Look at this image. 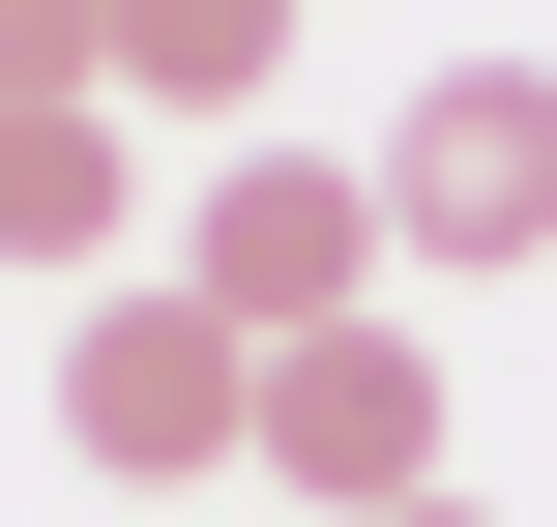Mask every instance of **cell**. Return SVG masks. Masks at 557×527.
<instances>
[{
  "mask_svg": "<svg viewBox=\"0 0 557 527\" xmlns=\"http://www.w3.org/2000/svg\"><path fill=\"white\" fill-rule=\"evenodd\" d=\"M382 264H441V293H499V264H557V59H441L382 147Z\"/></svg>",
  "mask_w": 557,
  "mask_h": 527,
  "instance_id": "obj_1",
  "label": "cell"
},
{
  "mask_svg": "<svg viewBox=\"0 0 557 527\" xmlns=\"http://www.w3.org/2000/svg\"><path fill=\"white\" fill-rule=\"evenodd\" d=\"M59 440H88L117 499H206V469L264 440V352H235V323H206L176 264H117V293L59 323Z\"/></svg>",
  "mask_w": 557,
  "mask_h": 527,
  "instance_id": "obj_2",
  "label": "cell"
},
{
  "mask_svg": "<svg viewBox=\"0 0 557 527\" xmlns=\"http://www.w3.org/2000/svg\"><path fill=\"white\" fill-rule=\"evenodd\" d=\"M176 293H206L235 352H294V323H352V293H382V176H352V147H235V176L176 205Z\"/></svg>",
  "mask_w": 557,
  "mask_h": 527,
  "instance_id": "obj_3",
  "label": "cell"
},
{
  "mask_svg": "<svg viewBox=\"0 0 557 527\" xmlns=\"http://www.w3.org/2000/svg\"><path fill=\"white\" fill-rule=\"evenodd\" d=\"M235 469H294L323 527L441 499V352H411V323H294V352H264V440H235Z\"/></svg>",
  "mask_w": 557,
  "mask_h": 527,
  "instance_id": "obj_4",
  "label": "cell"
},
{
  "mask_svg": "<svg viewBox=\"0 0 557 527\" xmlns=\"http://www.w3.org/2000/svg\"><path fill=\"white\" fill-rule=\"evenodd\" d=\"M117 235H147V176H117V88L0 117V264H88V293H117Z\"/></svg>",
  "mask_w": 557,
  "mask_h": 527,
  "instance_id": "obj_5",
  "label": "cell"
},
{
  "mask_svg": "<svg viewBox=\"0 0 557 527\" xmlns=\"http://www.w3.org/2000/svg\"><path fill=\"white\" fill-rule=\"evenodd\" d=\"M264 59H294V0H88V88L117 117H235Z\"/></svg>",
  "mask_w": 557,
  "mask_h": 527,
  "instance_id": "obj_6",
  "label": "cell"
},
{
  "mask_svg": "<svg viewBox=\"0 0 557 527\" xmlns=\"http://www.w3.org/2000/svg\"><path fill=\"white\" fill-rule=\"evenodd\" d=\"M88 88V0H0V117H59Z\"/></svg>",
  "mask_w": 557,
  "mask_h": 527,
  "instance_id": "obj_7",
  "label": "cell"
},
{
  "mask_svg": "<svg viewBox=\"0 0 557 527\" xmlns=\"http://www.w3.org/2000/svg\"><path fill=\"white\" fill-rule=\"evenodd\" d=\"M382 527H470V499H382Z\"/></svg>",
  "mask_w": 557,
  "mask_h": 527,
  "instance_id": "obj_8",
  "label": "cell"
}]
</instances>
